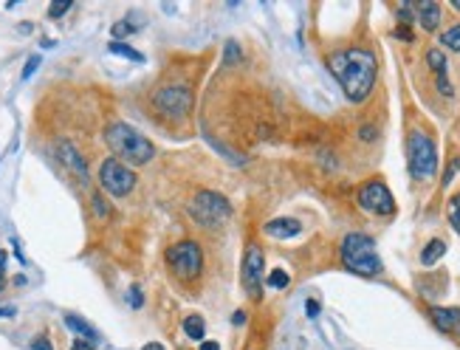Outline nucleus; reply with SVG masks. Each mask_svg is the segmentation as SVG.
<instances>
[{"mask_svg":"<svg viewBox=\"0 0 460 350\" xmlns=\"http://www.w3.org/2000/svg\"><path fill=\"white\" fill-rule=\"evenodd\" d=\"M105 142H108V147L113 150V156L122 159V164L127 161V164H133V167H141V164H147L152 156H156L152 145L147 142V138H144L136 127H130L127 122H113V124H108Z\"/></svg>","mask_w":460,"mask_h":350,"instance_id":"f03ea898","label":"nucleus"},{"mask_svg":"<svg viewBox=\"0 0 460 350\" xmlns=\"http://www.w3.org/2000/svg\"><path fill=\"white\" fill-rule=\"evenodd\" d=\"M189 212L195 218V224H201L203 229H217L226 224V218L232 215V206L229 200L212 189H203L195 195V200L189 203Z\"/></svg>","mask_w":460,"mask_h":350,"instance_id":"39448f33","label":"nucleus"},{"mask_svg":"<svg viewBox=\"0 0 460 350\" xmlns=\"http://www.w3.org/2000/svg\"><path fill=\"white\" fill-rule=\"evenodd\" d=\"M68 9H71V0H62V3H51L48 15H51V17H62Z\"/></svg>","mask_w":460,"mask_h":350,"instance_id":"a878e982","label":"nucleus"},{"mask_svg":"<svg viewBox=\"0 0 460 350\" xmlns=\"http://www.w3.org/2000/svg\"><path fill=\"white\" fill-rule=\"evenodd\" d=\"M396 37H398V40L412 43V29H410V26H398V29H396Z\"/></svg>","mask_w":460,"mask_h":350,"instance_id":"c756f323","label":"nucleus"},{"mask_svg":"<svg viewBox=\"0 0 460 350\" xmlns=\"http://www.w3.org/2000/svg\"><path fill=\"white\" fill-rule=\"evenodd\" d=\"M263 271H266V254H263L260 246L252 243L246 249V257H243V265H240V283H243V289L252 300L263 297Z\"/></svg>","mask_w":460,"mask_h":350,"instance_id":"1a4fd4ad","label":"nucleus"},{"mask_svg":"<svg viewBox=\"0 0 460 350\" xmlns=\"http://www.w3.org/2000/svg\"><path fill=\"white\" fill-rule=\"evenodd\" d=\"M0 289H3V274H0Z\"/></svg>","mask_w":460,"mask_h":350,"instance_id":"ea45409f","label":"nucleus"},{"mask_svg":"<svg viewBox=\"0 0 460 350\" xmlns=\"http://www.w3.org/2000/svg\"><path fill=\"white\" fill-rule=\"evenodd\" d=\"M110 31H113V37L119 40V37H127V34H133V31H136V26H130V23H124V20H122V23H116Z\"/></svg>","mask_w":460,"mask_h":350,"instance_id":"b1692460","label":"nucleus"},{"mask_svg":"<svg viewBox=\"0 0 460 350\" xmlns=\"http://www.w3.org/2000/svg\"><path fill=\"white\" fill-rule=\"evenodd\" d=\"M407 167L415 181H432L438 173V150L424 130H412L407 138Z\"/></svg>","mask_w":460,"mask_h":350,"instance_id":"20e7f679","label":"nucleus"},{"mask_svg":"<svg viewBox=\"0 0 460 350\" xmlns=\"http://www.w3.org/2000/svg\"><path fill=\"white\" fill-rule=\"evenodd\" d=\"M144 350H164V347H161V344H159V342H150V344H147V347H144Z\"/></svg>","mask_w":460,"mask_h":350,"instance_id":"4c0bfd02","label":"nucleus"},{"mask_svg":"<svg viewBox=\"0 0 460 350\" xmlns=\"http://www.w3.org/2000/svg\"><path fill=\"white\" fill-rule=\"evenodd\" d=\"M302 232V226H299V221H294V218H277V221H271V224H266V235H271V238H296Z\"/></svg>","mask_w":460,"mask_h":350,"instance_id":"4468645a","label":"nucleus"},{"mask_svg":"<svg viewBox=\"0 0 460 350\" xmlns=\"http://www.w3.org/2000/svg\"><path fill=\"white\" fill-rule=\"evenodd\" d=\"M37 65H40V57L34 54V57H31V59L26 62V68H23V80H29V77H31V74L37 71Z\"/></svg>","mask_w":460,"mask_h":350,"instance_id":"bb28decb","label":"nucleus"},{"mask_svg":"<svg viewBox=\"0 0 460 350\" xmlns=\"http://www.w3.org/2000/svg\"><path fill=\"white\" fill-rule=\"evenodd\" d=\"M328 68L350 102H364L370 96V91L375 85V74H378V62H375L373 51H367L361 45L333 51L328 57Z\"/></svg>","mask_w":460,"mask_h":350,"instance_id":"f257e3e1","label":"nucleus"},{"mask_svg":"<svg viewBox=\"0 0 460 350\" xmlns=\"http://www.w3.org/2000/svg\"><path fill=\"white\" fill-rule=\"evenodd\" d=\"M31 350H51V344L40 336V339H34V342H31Z\"/></svg>","mask_w":460,"mask_h":350,"instance_id":"2f4dec72","label":"nucleus"},{"mask_svg":"<svg viewBox=\"0 0 460 350\" xmlns=\"http://www.w3.org/2000/svg\"><path fill=\"white\" fill-rule=\"evenodd\" d=\"M443 254H446V243H443L440 238H435V240H429L426 249L421 251V263H424V265H435Z\"/></svg>","mask_w":460,"mask_h":350,"instance_id":"dca6fc26","label":"nucleus"},{"mask_svg":"<svg viewBox=\"0 0 460 350\" xmlns=\"http://www.w3.org/2000/svg\"><path fill=\"white\" fill-rule=\"evenodd\" d=\"M57 156H59V161L76 175V178H80L82 184L88 181V167H85V159L80 156V150H76L71 142H59L57 145Z\"/></svg>","mask_w":460,"mask_h":350,"instance_id":"9b49d317","label":"nucleus"},{"mask_svg":"<svg viewBox=\"0 0 460 350\" xmlns=\"http://www.w3.org/2000/svg\"><path fill=\"white\" fill-rule=\"evenodd\" d=\"M167 265L173 268V274L178 279H184V283H189V279H195L203 268V254H201V246L192 243V240H184L178 246H173L167 251Z\"/></svg>","mask_w":460,"mask_h":350,"instance_id":"423d86ee","label":"nucleus"},{"mask_svg":"<svg viewBox=\"0 0 460 350\" xmlns=\"http://www.w3.org/2000/svg\"><path fill=\"white\" fill-rule=\"evenodd\" d=\"M65 325H68V328H71L76 336H82L88 347H96V344H99V333H96V330H94V328L85 322V319H80V316L68 314V316H65Z\"/></svg>","mask_w":460,"mask_h":350,"instance_id":"2eb2a0df","label":"nucleus"},{"mask_svg":"<svg viewBox=\"0 0 460 350\" xmlns=\"http://www.w3.org/2000/svg\"><path fill=\"white\" fill-rule=\"evenodd\" d=\"M3 268H6V251H0V274H3Z\"/></svg>","mask_w":460,"mask_h":350,"instance_id":"e433bc0d","label":"nucleus"},{"mask_svg":"<svg viewBox=\"0 0 460 350\" xmlns=\"http://www.w3.org/2000/svg\"><path fill=\"white\" fill-rule=\"evenodd\" d=\"M99 184L105 192H110L113 198H124L133 192L136 187V175L127 164H122L119 159H105L99 167Z\"/></svg>","mask_w":460,"mask_h":350,"instance_id":"0eeeda50","label":"nucleus"},{"mask_svg":"<svg viewBox=\"0 0 460 350\" xmlns=\"http://www.w3.org/2000/svg\"><path fill=\"white\" fill-rule=\"evenodd\" d=\"M426 62L432 65V71H435V74H446V57H443L440 48H432V51L426 54Z\"/></svg>","mask_w":460,"mask_h":350,"instance_id":"412c9836","label":"nucleus"},{"mask_svg":"<svg viewBox=\"0 0 460 350\" xmlns=\"http://www.w3.org/2000/svg\"><path fill=\"white\" fill-rule=\"evenodd\" d=\"M305 314H308V316H317V314H319V302H317V300H308V302H305Z\"/></svg>","mask_w":460,"mask_h":350,"instance_id":"7c9ffc66","label":"nucleus"},{"mask_svg":"<svg viewBox=\"0 0 460 350\" xmlns=\"http://www.w3.org/2000/svg\"><path fill=\"white\" fill-rule=\"evenodd\" d=\"M108 51H110V54H119V57H127V59H133V62H144V54L136 51V48H130L127 43H116V40H113V43L108 45Z\"/></svg>","mask_w":460,"mask_h":350,"instance_id":"6ab92c4d","label":"nucleus"},{"mask_svg":"<svg viewBox=\"0 0 460 350\" xmlns=\"http://www.w3.org/2000/svg\"><path fill=\"white\" fill-rule=\"evenodd\" d=\"M71 350H85V344H82V339H80V342H76V344H73Z\"/></svg>","mask_w":460,"mask_h":350,"instance_id":"58836bf2","label":"nucleus"},{"mask_svg":"<svg viewBox=\"0 0 460 350\" xmlns=\"http://www.w3.org/2000/svg\"><path fill=\"white\" fill-rule=\"evenodd\" d=\"M359 206L370 215H393L396 212V198H393V192L387 189L384 181L373 178L359 189Z\"/></svg>","mask_w":460,"mask_h":350,"instance_id":"6e6552de","label":"nucleus"},{"mask_svg":"<svg viewBox=\"0 0 460 350\" xmlns=\"http://www.w3.org/2000/svg\"><path fill=\"white\" fill-rule=\"evenodd\" d=\"M156 108H159L161 113H167V116H184V113H189V108H192V94H189V88H184V85L164 88V91L156 94Z\"/></svg>","mask_w":460,"mask_h":350,"instance_id":"9d476101","label":"nucleus"},{"mask_svg":"<svg viewBox=\"0 0 460 350\" xmlns=\"http://www.w3.org/2000/svg\"><path fill=\"white\" fill-rule=\"evenodd\" d=\"M440 45H446L449 51H457L460 54V26H452L440 34Z\"/></svg>","mask_w":460,"mask_h":350,"instance_id":"aec40b11","label":"nucleus"},{"mask_svg":"<svg viewBox=\"0 0 460 350\" xmlns=\"http://www.w3.org/2000/svg\"><path fill=\"white\" fill-rule=\"evenodd\" d=\"M266 283H268L271 289H288L291 277H288V271H282V268H274V271L268 274V279H266Z\"/></svg>","mask_w":460,"mask_h":350,"instance_id":"4be33fe9","label":"nucleus"},{"mask_svg":"<svg viewBox=\"0 0 460 350\" xmlns=\"http://www.w3.org/2000/svg\"><path fill=\"white\" fill-rule=\"evenodd\" d=\"M184 333H187L189 339H203V333H206V325H203V316H198V314H192V316H187V319H184Z\"/></svg>","mask_w":460,"mask_h":350,"instance_id":"f3484780","label":"nucleus"},{"mask_svg":"<svg viewBox=\"0 0 460 350\" xmlns=\"http://www.w3.org/2000/svg\"><path fill=\"white\" fill-rule=\"evenodd\" d=\"M94 209H96L99 218H108V215H110V206L102 200V195H94Z\"/></svg>","mask_w":460,"mask_h":350,"instance_id":"393cba45","label":"nucleus"},{"mask_svg":"<svg viewBox=\"0 0 460 350\" xmlns=\"http://www.w3.org/2000/svg\"><path fill=\"white\" fill-rule=\"evenodd\" d=\"M429 319L435 322L438 330L454 333L460 328V308H429Z\"/></svg>","mask_w":460,"mask_h":350,"instance_id":"f8f14e48","label":"nucleus"},{"mask_svg":"<svg viewBox=\"0 0 460 350\" xmlns=\"http://www.w3.org/2000/svg\"><path fill=\"white\" fill-rule=\"evenodd\" d=\"M457 333H460V328H457Z\"/></svg>","mask_w":460,"mask_h":350,"instance_id":"a19ab883","label":"nucleus"},{"mask_svg":"<svg viewBox=\"0 0 460 350\" xmlns=\"http://www.w3.org/2000/svg\"><path fill=\"white\" fill-rule=\"evenodd\" d=\"M201 350H220V347H217V342H203Z\"/></svg>","mask_w":460,"mask_h":350,"instance_id":"c9c22d12","label":"nucleus"},{"mask_svg":"<svg viewBox=\"0 0 460 350\" xmlns=\"http://www.w3.org/2000/svg\"><path fill=\"white\" fill-rule=\"evenodd\" d=\"M361 138H364V142H373V138H375V127H361V133H359Z\"/></svg>","mask_w":460,"mask_h":350,"instance_id":"473e14b6","label":"nucleus"},{"mask_svg":"<svg viewBox=\"0 0 460 350\" xmlns=\"http://www.w3.org/2000/svg\"><path fill=\"white\" fill-rule=\"evenodd\" d=\"M17 311L12 308V305H6V308H0V319H6V316H15Z\"/></svg>","mask_w":460,"mask_h":350,"instance_id":"f704fd0d","label":"nucleus"},{"mask_svg":"<svg viewBox=\"0 0 460 350\" xmlns=\"http://www.w3.org/2000/svg\"><path fill=\"white\" fill-rule=\"evenodd\" d=\"M232 322H235V325H243V322H246V311H235Z\"/></svg>","mask_w":460,"mask_h":350,"instance_id":"72a5a7b5","label":"nucleus"},{"mask_svg":"<svg viewBox=\"0 0 460 350\" xmlns=\"http://www.w3.org/2000/svg\"><path fill=\"white\" fill-rule=\"evenodd\" d=\"M438 88H440L443 96H452V94H454L452 85H449V80H446V74H438Z\"/></svg>","mask_w":460,"mask_h":350,"instance_id":"c85d7f7f","label":"nucleus"},{"mask_svg":"<svg viewBox=\"0 0 460 350\" xmlns=\"http://www.w3.org/2000/svg\"><path fill=\"white\" fill-rule=\"evenodd\" d=\"M415 15H418V23L426 31H435L438 23H440V6L435 3V0H421V3H415Z\"/></svg>","mask_w":460,"mask_h":350,"instance_id":"ddd939ff","label":"nucleus"},{"mask_svg":"<svg viewBox=\"0 0 460 350\" xmlns=\"http://www.w3.org/2000/svg\"><path fill=\"white\" fill-rule=\"evenodd\" d=\"M130 305H133V308H141V305H144V297H141V289H138V286L130 289Z\"/></svg>","mask_w":460,"mask_h":350,"instance_id":"cd10ccee","label":"nucleus"},{"mask_svg":"<svg viewBox=\"0 0 460 350\" xmlns=\"http://www.w3.org/2000/svg\"><path fill=\"white\" fill-rule=\"evenodd\" d=\"M446 218H449V224L454 226V232L460 235V192H454V195L449 198V203H446Z\"/></svg>","mask_w":460,"mask_h":350,"instance_id":"a211bd4d","label":"nucleus"},{"mask_svg":"<svg viewBox=\"0 0 460 350\" xmlns=\"http://www.w3.org/2000/svg\"><path fill=\"white\" fill-rule=\"evenodd\" d=\"M240 57H243V51H240V45H238L235 40H229V43H226V59H223V65H232V62H240Z\"/></svg>","mask_w":460,"mask_h":350,"instance_id":"5701e85b","label":"nucleus"},{"mask_svg":"<svg viewBox=\"0 0 460 350\" xmlns=\"http://www.w3.org/2000/svg\"><path fill=\"white\" fill-rule=\"evenodd\" d=\"M342 265L359 277H375L384 271L381 265V257L375 251V243L373 238L361 235V232H350L345 240H342Z\"/></svg>","mask_w":460,"mask_h":350,"instance_id":"7ed1b4c3","label":"nucleus"}]
</instances>
